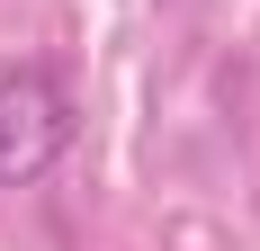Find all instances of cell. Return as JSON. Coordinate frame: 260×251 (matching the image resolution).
Listing matches in <instances>:
<instances>
[{"label": "cell", "instance_id": "6da1fadb", "mask_svg": "<svg viewBox=\"0 0 260 251\" xmlns=\"http://www.w3.org/2000/svg\"><path fill=\"white\" fill-rule=\"evenodd\" d=\"M81 117L54 63H0V189H36L72 152Z\"/></svg>", "mask_w": 260, "mask_h": 251}]
</instances>
